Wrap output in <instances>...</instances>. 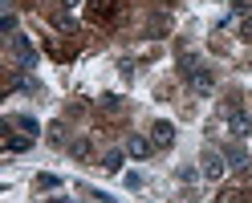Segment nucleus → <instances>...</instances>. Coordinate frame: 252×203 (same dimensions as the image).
Instances as JSON below:
<instances>
[{
	"mask_svg": "<svg viewBox=\"0 0 252 203\" xmlns=\"http://www.w3.org/2000/svg\"><path fill=\"white\" fill-rule=\"evenodd\" d=\"M179 69H183V77H187V82H191V86H195L199 93H208V89L216 86V77H212V69H203L199 61H191V57H183V65H179Z\"/></svg>",
	"mask_w": 252,
	"mask_h": 203,
	"instance_id": "obj_1",
	"label": "nucleus"
},
{
	"mask_svg": "<svg viewBox=\"0 0 252 203\" xmlns=\"http://www.w3.org/2000/svg\"><path fill=\"white\" fill-rule=\"evenodd\" d=\"M224 118H228V130H232L236 138H248V134H252V118H248V110H244L240 102H232L228 110H224Z\"/></svg>",
	"mask_w": 252,
	"mask_h": 203,
	"instance_id": "obj_2",
	"label": "nucleus"
},
{
	"mask_svg": "<svg viewBox=\"0 0 252 203\" xmlns=\"http://www.w3.org/2000/svg\"><path fill=\"white\" fill-rule=\"evenodd\" d=\"M8 49H12V57H17L25 69L37 65V49H33V41H29L25 33H12V37H8Z\"/></svg>",
	"mask_w": 252,
	"mask_h": 203,
	"instance_id": "obj_3",
	"label": "nucleus"
},
{
	"mask_svg": "<svg viewBox=\"0 0 252 203\" xmlns=\"http://www.w3.org/2000/svg\"><path fill=\"white\" fill-rule=\"evenodd\" d=\"M224 171H228V159L220 150H203V179H212V183H220L224 179Z\"/></svg>",
	"mask_w": 252,
	"mask_h": 203,
	"instance_id": "obj_4",
	"label": "nucleus"
},
{
	"mask_svg": "<svg viewBox=\"0 0 252 203\" xmlns=\"http://www.w3.org/2000/svg\"><path fill=\"white\" fill-rule=\"evenodd\" d=\"M151 143L155 146H171V143H175V126H171V122H155V126H151Z\"/></svg>",
	"mask_w": 252,
	"mask_h": 203,
	"instance_id": "obj_5",
	"label": "nucleus"
},
{
	"mask_svg": "<svg viewBox=\"0 0 252 203\" xmlns=\"http://www.w3.org/2000/svg\"><path fill=\"white\" fill-rule=\"evenodd\" d=\"M86 17H90V21H110V17H114V0H90V4H86Z\"/></svg>",
	"mask_w": 252,
	"mask_h": 203,
	"instance_id": "obj_6",
	"label": "nucleus"
},
{
	"mask_svg": "<svg viewBox=\"0 0 252 203\" xmlns=\"http://www.w3.org/2000/svg\"><path fill=\"white\" fill-rule=\"evenodd\" d=\"M151 150H155V143H151V138H143V134H130V143H126V154H130V159H147Z\"/></svg>",
	"mask_w": 252,
	"mask_h": 203,
	"instance_id": "obj_7",
	"label": "nucleus"
},
{
	"mask_svg": "<svg viewBox=\"0 0 252 203\" xmlns=\"http://www.w3.org/2000/svg\"><path fill=\"white\" fill-rule=\"evenodd\" d=\"M29 146H33V134H4V150L8 154H21V150H29Z\"/></svg>",
	"mask_w": 252,
	"mask_h": 203,
	"instance_id": "obj_8",
	"label": "nucleus"
},
{
	"mask_svg": "<svg viewBox=\"0 0 252 203\" xmlns=\"http://www.w3.org/2000/svg\"><path fill=\"white\" fill-rule=\"evenodd\" d=\"M102 171H106V175H118V171H122V150H106L102 154Z\"/></svg>",
	"mask_w": 252,
	"mask_h": 203,
	"instance_id": "obj_9",
	"label": "nucleus"
},
{
	"mask_svg": "<svg viewBox=\"0 0 252 203\" xmlns=\"http://www.w3.org/2000/svg\"><path fill=\"white\" fill-rule=\"evenodd\" d=\"M8 122H12V126H21L25 134H33V138H37V130H41V126H37V118H29V114H12Z\"/></svg>",
	"mask_w": 252,
	"mask_h": 203,
	"instance_id": "obj_10",
	"label": "nucleus"
},
{
	"mask_svg": "<svg viewBox=\"0 0 252 203\" xmlns=\"http://www.w3.org/2000/svg\"><path fill=\"white\" fill-rule=\"evenodd\" d=\"M224 159H228V167H236V171H240V167H248V154H244L240 146H232V150L224 154Z\"/></svg>",
	"mask_w": 252,
	"mask_h": 203,
	"instance_id": "obj_11",
	"label": "nucleus"
},
{
	"mask_svg": "<svg viewBox=\"0 0 252 203\" xmlns=\"http://www.w3.org/2000/svg\"><path fill=\"white\" fill-rule=\"evenodd\" d=\"M69 150H73V159H90V143H86V138H77V143H69Z\"/></svg>",
	"mask_w": 252,
	"mask_h": 203,
	"instance_id": "obj_12",
	"label": "nucleus"
},
{
	"mask_svg": "<svg viewBox=\"0 0 252 203\" xmlns=\"http://www.w3.org/2000/svg\"><path fill=\"white\" fill-rule=\"evenodd\" d=\"M240 37L252 45V12H248V17H244V25H240Z\"/></svg>",
	"mask_w": 252,
	"mask_h": 203,
	"instance_id": "obj_13",
	"label": "nucleus"
},
{
	"mask_svg": "<svg viewBox=\"0 0 252 203\" xmlns=\"http://www.w3.org/2000/svg\"><path fill=\"white\" fill-rule=\"evenodd\" d=\"M0 29H4V33L12 37V29H17V17H12V12H4V21H0Z\"/></svg>",
	"mask_w": 252,
	"mask_h": 203,
	"instance_id": "obj_14",
	"label": "nucleus"
},
{
	"mask_svg": "<svg viewBox=\"0 0 252 203\" xmlns=\"http://www.w3.org/2000/svg\"><path fill=\"white\" fill-rule=\"evenodd\" d=\"M37 187H45V191H53V187H57V179H53V175H41V179H37Z\"/></svg>",
	"mask_w": 252,
	"mask_h": 203,
	"instance_id": "obj_15",
	"label": "nucleus"
},
{
	"mask_svg": "<svg viewBox=\"0 0 252 203\" xmlns=\"http://www.w3.org/2000/svg\"><path fill=\"white\" fill-rule=\"evenodd\" d=\"M240 195H244V191H224V195H220V203H240Z\"/></svg>",
	"mask_w": 252,
	"mask_h": 203,
	"instance_id": "obj_16",
	"label": "nucleus"
},
{
	"mask_svg": "<svg viewBox=\"0 0 252 203\" xmlns=\"http://www.w3.org/2000/svg\"><path fill=\"white\" fill-rule=\"evenodd\" d=\"M53 203H69V199H53Z\"/></svg>",
	"mask_w": 252,
	"mask_h": 203,
	"instance_id": "obj_17",
	"label": "nucleus"
}]
</instances>
